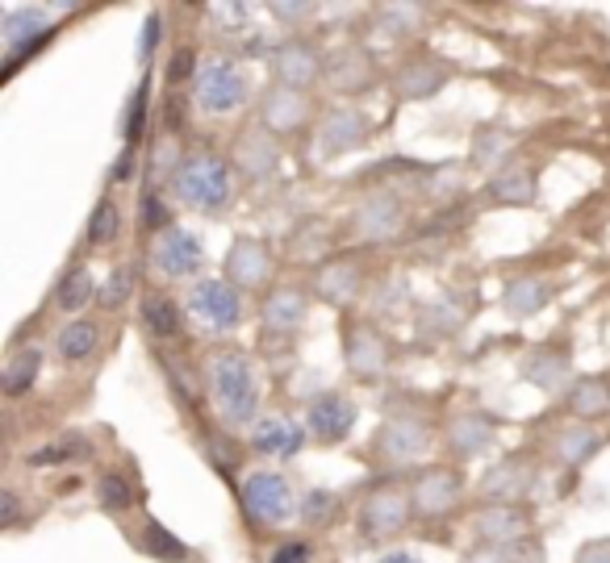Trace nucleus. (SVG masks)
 I'll return each instance as SVG.
<instances>
[{
	"instance_id": "f257e3e1",
	"label": "nucleus",
	"mask_w": 610,
	"mask_h": 563,
	"mask_svg": "<svg viewBox=\"0 0 610 563\" xmlns=\"http://www.w3.org/2000/svg\"><path fill=\"white\" fill-rule=\"evenodd\" d=\"M213 396L227 413V422H251L256 405H260V389H256V375L251 363L243 355H218L213 359Z\"/></svg>"
},
{
	"instance_id": "f03ea898",
	"label": "nucleus",
	"mask_w": 610,
	"mask_h": 563,
	"mask_svg": "<svg viewBox=\"0 0 610 563\" xmlns=\"http://www.w3.org/2000/svg\"><path fill=\"white\" fill-rule=\"evenodd\" d=\"M176 192L192 209H222L230 197V171L213 154H192L176 171Z\"/></svg>"
},
{
	"instance_id": "7ed1b4c3",
	"label": "nucleus",
	"mask_w": 610,
	"mask_h": 563,
	"mask_svg": "<svg viewBox=\"0 0 610 563\" xmlns=\"http://www.w3.org/2000/svg\"><path fill=\"white\" fill-rule=\"evenodd\" d=\"M243 510L260 526H277L293 513V489L280 472H251L243 480Z\"/></svg>"
},
{
	"instance_id": "20e7f679",
	"label": "nucleus",
	"mask_w": 610,
	"mask_h": 563,
	"mask_svg": "<svg viewBox=\"0 0 610 563\" xmlns=\"http://www.w3.org/2000/svg\"><path fill=\"white\" fill-rule=\"evenodd\" d=\"M247 101V80L243 71L227 63V59H213L206 68H197V104L206 113H230Z\"/></svg>"
},
{
	"instance_id": "39448f33",
	"label": "nucleus",
	"mask_w": 610,
	"mask_h": 563,
	"mask_svg": "<svg viewBox=\"0 0 610 563\" xmlns=\"http://www.w3.org/2000/svg\"><path fill=\"white\" fill-rule=\"evenodd\" d=\"M410 505L414 496L401 493V489H377L360 510V530L364 539H393L406 522H410Z\"/></svg>"
},
{
	"instance_id": "423d86ee",
	"label": "nucleus",
	"mask_w": 610,
	"mask_h": 563,
	"mask_svg": "<svg viewBox=\"0 0 610 563\" xmlns=\"http://www.w3.org/2000/svg\"><path fill=\"white\" fill-rule=\"evenodd\" d=\"M472 534L486 546H514L531 534V513L519 505H481L472 513Z\"/></svg>"
},
{
	"instance_id": "0eeeda50",
	"label": "nucleus",
	"mask_w": 610,
	"mask_h": 563,
	"mask_svg": "<svg viewBox=\"0 0 610 563\" xmlns=\"http://www.w3.org/2000/svg\"><path fill=\"white\" fill-rule=\"evenodd\" d=\"M410 496H414V510H419L422 517H448L452 510H460L464 484H460V476H456L452 468H431V472H422V476L414 480Z\"/></svg>"
},
{
	"instance_id": "6e6552de",
	"label": "nucleus",
	"mask_w": 610,
	"mask_h": 563,
	"mask_svg": "<svg viewBox=\"0 0 610 563\" xmlns=\"http://www.w3.org/2000/svg\"><path fill=\"white\" fill-rule=\"evenodd\" d=\"M189 309L201 322L227 330V325L239 322L243 296H239V284H230V280H201V284L189 292Z\"/></svg>"
},
{
	"instance_id": "1a4fd4ad",
	"label": "nucleus",
	"mask_w": 610,
	"mask_h": 563,
	"mask_svg": "<svg viewBox=\"0 0 610 563\" xmlns=\"http://www.w3.org/2000/svg\"><path fill=\"white\" fill-rule=\"evenodd\" d=\"M151 259H156V268L163 275H192L201 268V259H206V247H201V239L192 230H176L172 225V230L159 234Z\"/></svg>"
},
{
	"instance_id": "9d476101",
	"label": "nucleus",
	"mask_w": 610,
	"mask_h": 563,
	"mask_svg": "<svg viewBox=\"0 0 610 563\" xmlns=\"http://www.w3.org/2000/svg\"><path fill=\"white\" fill-rule=\"evenodd\" d=\"M351 426H356V405H351L343 393H322L314 405H310V430H314L322 443L348 439Z\"/></svg>"
},
{
	"instance_id": "9b49d317",
	"label": "nucleus",
	"mask_w": 610,
	"mask_h": 563,
	"mask_svg": "<svg viewBox=\"0 0 610 563\" xmlns=\"http://www.w3.org/2000/svg\"><path fill=\"white\" fill-rule=\"evenodd\" d=\"M268 268H272V255L260 239H234L230 242V255H227V272L234 284L243 289H260L268 280Z\"/></svg>"
},
{
	"instance_id": "f8f14e48",
	"label": "nucleus",
	"mask_w": 610,
	"mask_h": 563,
	"mask_svg": "<svg viewBox=\"0 0 610 563\" xmlns=\"http://www.w3.org/2000/svg\"><path fill=\"white\" fill-rule=\"evenodd\" d=\"M348 363L360 380H377L384 372V363H389V346H384V339L377 330L356 325L348 334Z\"/></svg>"
},
{
	"instance_id": "ddd939ff",
	"label": "nucleus",
	"mask_w": 610,
	"mask_h": 563,
	"mask_svg": "<svg viewBox=\"0 0 610 563\" xmlns=\"http://www.w3.org/2000/svg\"><path fill=\"white\" fill-rule=\"evenodd\" d=\"M531 484H536V468H527V463H502V468H493L486 476V489L481 493L489 496V505H514V501H523L531 493Z\"/></svg>"
},
{
	"instance_id": "4468645a",
	"label": "nucleus",
	"mask_w": 610,
	"mask_h": 563,
	"mask_svg": "<svg viewBox=\"0 0 610 563\" xmlns=\"http://www.w3.org/2000/svg\"><path fill=\"white\" fill-rule=\"evenodd\" d=\"M368 118L360 109H334L331 118L322 121V151L327 154H343L351 147H360L368 138Z\"/></svg>"
},
{
	"instance_id": "2eb2a0df",
	"label": "nucleus",
	"mask_w": 610,
	"mask_h": 563,
	"mask_svg": "<svg viewBox=\"0 0 610 563\" xmlns=\"http://www.w3.org/2000/svg\"><path fill=\"white\" fill-rule=\"evenodd\" d=\"M277 71H280V84L301 92V88H310L318 80L322 63H318L314 47H306V42H289V47L277 54Z\"/></svg>"
},
{
	"instance_id": "dca6fc26",
	"label": "nucleus",
	"mask_w": 610,
	"mask_h": 563,
	"mask_svg": "<svg viewBox=\"0 0 610 563\" xmlns=\"http://www.w3.org/2000/svg\"><path fill=\"white\" fill-rule=\"evenodd\" d=\"M301 443H306L301 426L284 422V418H268V422H260V426L251 430V446L263 451V455H297Z\"/></svg>"
},
{
	"instance_id": "f3484780",
	"label": "nucleus",
	"mask_w": 610,
	"mask_h": 563,
	"mask_svg": "<svg viewBox=\"0 0 610 563\" xmlns=\"http://www.w3.org/2000/svg\"><path fill=\"white\" fill-rule=\"evenodd\" d=\"M306 118V101H301V92L293 88H277V92H268V101H263V121H268V130H277V134H289L297 130Z\"/></svg>"
},
{
	"instance_id": "a211bd4d",
	"label": "nucleus",
	"mask_w": 610,
	"mask_h": 563,
	"mask_svg": "<svg viewBox=\"0 0 610 563\" xmlns=\"http://www.w3.org/2000/svg\"><path fill=\"white\" fill-rule=\"evenodd\" d=\"M263 322H268V330H277V334H293L297 325L306 322V296L293 289L272 292L268 305H263Z\"/></svg>"
},
{
	"instance_id": "6ab92c4d",
	"label": "nucleus",
	"mask_w": 610,
	"mask_h": 563,
	"mask_svg": "<svg viewBox=\"0 0 610 563\" xmlns=\"http://www.w3.org/2000/svg\"><path fill=\"white\" fill-rule=\"evenodd\" d=\"M564 372H569V351L564 346H536L523 368L527 380H536L540 389H557Z\"/></svg>"
},
{
	"instance_id": "aec40b11",
	"label": "nucleus",
	"mask_w": 610,
	"mask_h": 563,
	"mask_svg": "<svg viewBox=\"0 0 610 563\" xmlns=\"http://www.w3.org/2000/svg\"><path fill=\"white\" fill-rule=\"evenodd\" d=\"M42 34H47L42 9H13V13H4V42H9L13 59H18L21 51H30L34 38H42Z\"/></svg>"
},
{
	"instance_id": "412c9836",
	"label": "nucleus",
	"mask_w": 610,
	"mask_h": 563,
	"mask_svg": "<svg viewBox=\"0 0 610 563\" xmlns=\"http://www.w3.org/2000/svg\"><path fill=\"white\" fill-rule=\"evenodd\" d=\"M569 410L577 418H602V413H610V380H598V375L577 380L573 389H569Z\"/></svg>"
},
{
	"instance_id": "4be33fe9",
	"label": "nucleus",
	"mask_w": 610,
	"mask_h": 563,
	"mask_svg": "<svg viewBox=\"0 0 610 563\" xmlns=\"http://www.w3.org/2000/svg\"><path fill=\"white\" fill-rule=\"evenodd\" d=\"M381 446L384 455H393V460H414V455L427 451V430L419 422H389Z\"/></svg>"
},
{
	"instance_id": "5701e85b",
	"label": "nucleus",
	"mask_w": 610,
	"mask_h": 563,
	"mask_svg": "<svg viewBox=\"0 0 610 563\" xmlns=\"http://www.w3.org/2000/svg\"><path fill=\"white\" fill-rule=\"evenodd\" d=\"M318 292H322L331 305H348V301H356V292H360V272H356L351 263H327L322 275H318Z\"/></svg>"
},
{
	"instance_id": "b1692460",
	"label": "nucleus",
	"mask_w": 610,
	"mask_h": 563,
	"mask_svg": "<svg viewBox=\"0 0 610 563\" xmlns=\"http://www.w3.org/2000/svg\"><path fill=\"white\" fill-rule=\"evenodd\" d=\"M142 322H147V330L159 334V339H176V334H180V309H176L172 296L147 292V296H142Z\"/></svg>"
},
{
	"instance_id": "393cba45",
	"label": "nucleus",
	"mask_w": 610,
	"mask_h": 563,
	"mask_svg": "<svg viewBox=\"0 0 610 563\" xmlns=\"http://www.w3.org/2000/svg\"><path fill=\"white\" fill-rule=\"evenodd\" d=\"M448 80V71L436 68V63H410V68L398 76V92L406 101H422V97H436V88Z\"/></svg>"
},
{
	"instance_id": "a878e982",
	"label": "nucleus",
	"mask_w": 610,
	"mask_h": 563,
	"mask_svg": "<svg viewBox=\"0 0 610 563\" xmlns=\"http://www.w3.org/2000/svg\"><path fill=\"white\" fill-rule=\"evenodd\" d=\"M38 372H42V351H38V346L18 351V355L4 363V393L21 396L26 389H34Z\"/></svg>"
},
{
	"instance_id": "bb28decb",
	"label": "nucleus",
	"mask_w": 610,
	"mask_h": 563,
	"mask_svg": "<svg viewBox=\"0 0 610 563\" xmlns=\"http://www.w3.org/2000/svg\"><path fill=\"white\" fill-rule=\"evenodd\" d=\"M543 301H548V289H543L540 280H531V275L510 280V284H506V296H502V305L510 309V313H519V318L543 309Z\"/></svg>"
},
{
	"instance_id": "cd10ccee",
	"label": "nucleus",
	"mask_w": 610,
	"mask_h": 563,
	"mask_svg": "<svg viewBox=\"0 0 610 563\" xmlns=\"http://www.w3.org/2000/svg\"><path fill=\"white\" fill-rule=\"evenodd\" d=\"M452 443L460 455H477L481 446L493 443V426H489V418H481V413H469V418H460L452 426Z\"/></svg>"
},
{
	"instance_id": "c85d7f7f",
	"label": "nucleus",
	"mask_w": 610,
	"mask_h": 563,
	"mask_svg": "<svg viewBox=\"0 0 610 563\" xmlns=\"http://www.w3.org/2000/svg\"><path fill=\"white\" fill-rule=\"evenodd\" d=\"M493 197L498 201H510V205H531L536 201V180L527 168H506L498 180H493Z\"/></svg>"
},
{
	"instance_id": "c756f323",
	"label": "nucleus",
	"mask_w": 610,
	"mask_h": 563,
	"mask_svg": "<svg viewBox=\"0 0 610 563\" xmlns=\"http://www.w3.org/2000/svg\"><path fill=\"white\" fill-rule=\"evenodd\" d=\"M92 296H97V284H92V275H88L84 268H76L71 275H63V284H59V292H54V301H59V309H63V313L84 309Z\"/></svg>"
},
{
	"instance_id": "7c9ffc66",
	"label": "nucleus",
	"mask_w": 610,
	"mask_h": 563,
	"mask_svg": "<svg viewBox=\"0 0 610 563\" xmlns=\"http://www.w3.org/2000/svg\"><path fill=\"white\" fill-rule=\"evenodd\" d=\"M598 446V434L590 426H564L557 439V455L560 463H581Z\"/></svg>"
},
{
	"instance_id": "2f4dec72",
	"label": "nucleus",
	"mask_w": 610,
	"mask_h": 563,
	"mask_svg": "<svg viewBox=\"0 0 610 563\" xmlns=\"http://www.w3.org/2000/svg\"><path fill=\"white\" fill-rule=\"evenodd\" d=\"M92 346H97V325L92 322H71L59 334V355L63 359H84L92 355Z\"/></svg>"
},
{
	"instance_id": "473e14b6",
	"label": "nucleus",
	"mask_w": 610,
	"mask_h": 563,
	"mask_svg": "<svg viewBox=\"0 0 610 563\" xmlns=\"http://www.w3.org/2000/svg\"><path fill=\"white\" fill-rule=\"evenodd\" d=\"M118 225H122L118 205H113V201H101V205L92 209V222H88V242H92V247H106V242L118 239Z\"/></svg>"
},
{
	"instance_id": "72a5a7b5",
	"label": "nucleus",
	"mask_w": 610,
	"mask_h": 563,
	"mask_svg": "<svg viewBox=\"0 0 610 563\" xmlns=\"http://www.w3.org/2000/svg\"><path fill=\"white\" fill-rule=\"evenodd\" d=\"M97 501H101L109 513H122L134 505V489H130L126 476H113V472H109V476H101V484H97Z\"/></svg>"
},
{
	"instance_id": "f704fd0d",
	"label": "nucleus",
	"mask_w": 610,
	"mask_h": 563,
	"mask_svg": "<svg viewBox=\"0 0 610 563\" xmlns=\"http://www.w3.org/2000/svg\"><path fill=\"white\" fill-rule=\"evenodd\" d=\"M71 455H88L84 439H59V443L42 446V451H30V455H26V463H30V468H47V463L71 460Z\"/></svg>"
},
{
	"instance_id": "c9c22d12",
	"label": "nucleus",
	"mask_w": 610,
	"mask_h": 563,
	"mask_svg": "<svg viewBox=\"0 0 610 563\" xmlns=\"http://www.w3.org/2000/svg\"><path fill=\"white\" fill-rule=\"evenodd\" d=\"M536 560H540V551L514 543V546H486V551L469 555L464 563H536Z\"/></svg>"
},
{
	"instance_id": "e433bc0d",
	"label": "nucleus",
	"mask_w": 610,
	"mask_h": 563,
	"mask_svg": "<svg viewBox=\"0 0 610 563\" xmlns=\"http://www.w3.org/2000/svg\"><path fill=\"white\" fill-rule=\"evenodd\" d=\"M142 546L151 551V555H159V560H184L189 551H184V543L176 539V534H168L163 526H147V534H142Z\"/></svg>"
},
{
	"instance_id": "4c0bfd02",
	"label": "nucleus",
	"mask_w": 610,
	"mask_h": 563,
	"mask_svg": "<svg viewBox=\"0 0 610 563\" xmlns=\"http://www.w3.org/2000/svg\"><path fill=\"white\" fill-rule=\"evenodd\" d=\"M360 225H364V234H372V239H389V234L398 230V209H393V205H372V209H364Z\"/></svg>"
},
{
	"instance_id": "58836bf2",
	"label": "nucleus",
	"mask_w": 610,
	"mask_h": 563,
	"mask_svg": "<svg viewBox=\"0 0 610 563\" xmlns=\"http://www.w3.org/2000/svg\"><path fill=\"white\" fill-rule=\"evenodd\" d=\"M239 163H247L251 171H263L272 168V147H268V134H251L239 147Z\"/></svg>"
},
{
	"instance_id": "ea45409f",
	"label": "nucleus",
	"mask_w": 610,
	"mask_h": 563,
	"mask_svg": "<svg viewBox=\"0 0 610 563\" xmlns=\"http://www.w3.org/2000/svg\"><path fill=\"white\" fill-rule=\"evenodd\" d=\"M130 292H134V280H130V272L109 275L106 284H101V305H106V309L126 305V296H130Z\"/></svg>"
},
{
	"instance_id": "a19ab883",
	"label": "nucleus",
	"mask_w": 610,
	"mask_h": 563,
	"mask_svg": "<svg viewBox=\"0 0 610 563\" xmlns=\"http://www.w3.org/2000/svg\"><path fill=\"white\" fill-rule=\"evenodd\" d=\"M334 505H339V501H334L331 493H310L306 505H301V517H306V522H327V513H331Z\"/></svg>"
},
{
	"instance_id": "79ce46f5",
	"label": "nucleus",
	"mask_w": 610,
	"mask_h": 563,
	"mask_svg": "<svg viewBox=\"0 0 610 563\" xmlns=\"http://www.w3.org/2000/svg\"><path fill=\"white\" fill-rule=\"evenodd\" d=\"M210 13H213V18L230 21V30H234L239 21H247V13H251V9H247V4H210Z\"/></svg>"
},
{
	"instance_id": "37998d69",
	"label": "nucleus",
	"mask_w": 610,
	"mask_h": 563,
	"mask_svg": "<svg viewBox=\"0 0 610 563\" xmlns=\"http://www.w3.org/2000/svg\"><path fill=\"white\" fill-rule=\"evenodd\" d=\"M306 560H310V546L306 543H284L277 555H272V563H306Z\"/></svg>"
},
{
	"instance_id": "c03bdc74",
	"label": "nucleus",
	"mask_w": 610,
	"mask_h": 563,
	"mask_svg": "<svg viewBox=\"0 0 610 563\" xmlns=\"http://www.w3.org/2000/svg\"><path fill=\"white\" fill-rule=\"evenodd\" d=\"M577 563H610V539H602V543H590V546H581V555H577Z\"/></svg>"
},
{
	"instance_id": "a18cd8bd",
	"label": "nucleus",
	"mask_w": 610,
	"mask_h": 563,
	"mask_svg": "<svg viewBox=\"0 0 610 563\" xmlns=\"http://www.w3.org/2000/svg\"><path fill=\"white\" fill-rule=\"evenodd\" d=\"M192 63H197V54H192V51H176L168 76H172V80H184V76H192Z\"/></svg>"
},
{
	"instance_id": "49530a36",
	"label": "nucleus",
	"mask_w": 610,
	"mask_h": 563,
	"mask_svg": "<svg viewBox=\"0 0 610 563\" xmlns=\"http://www.w3.org/2000/svg\"><path fill=\"white\" fill-rule=\"evenodd\" d=\"M142 118H147V88H139V97H134V109H130V138L142 134Z\"/></svg>"
},
{
	"instance_id": "de8ad7c7",
	"label": "nucleus",
	"mask_w": 610,
	"mask_h": 563,
	"mask_svg": "<svg viewBox=\"0 0 610 563\" xmlns=\"http://www.w3.org/2000/svg\"><path fill=\"white\" fill-rule=\"evenodd\" d=\"M172 159H176V147L168 142V138H163V142L156 147V175H163V171H172V168H176ZM176 171H180V168H176Z\"/></svg>"
},
{
	"instance_id": "09e8293b",
	"label": "nucleus",
	"mask_w": 610,
	"mask_h": 563,
	"mask_svg": "<svg viewBox=\"0 0 610 563\" xmlns=\"http://www.w3.org/2000/svg\"><path fill=\"white\" fill-rule=\"evenodd\" d=\"M18 493H0V522H4V526H13V522H18Z\"/></svg>"
},
{
	"instance_id": "8fccbe9b",
	"label": "nucleus",
	"mask_w": 610,
	"mask_h": 563,
	"mask_svg": "<svg viewBox=\"0 0 610 563\" xmlns=\"http://www.w3.org/2000/svg\"><path fill=\"white\" fill-rule=\"evenodd\" d=\"M272 13H277V18H306L310 4H272Z\"/></svg>"
},
{
	"instance_id": "3c124183",
	"label": "nucleus",
	"mask_w": 610,
	"mask_h": 563,
	"mask_svg": "<svg viewBox=\"0 0 610 563\" xmlns=\"http://www.w3.org/2000/svg\"><path fill=\"white\" fill-rule=\"evenodd\" d=\"M381 563H419L414 555H389V560H381Z\"/></svg>"
}]
</instances>
